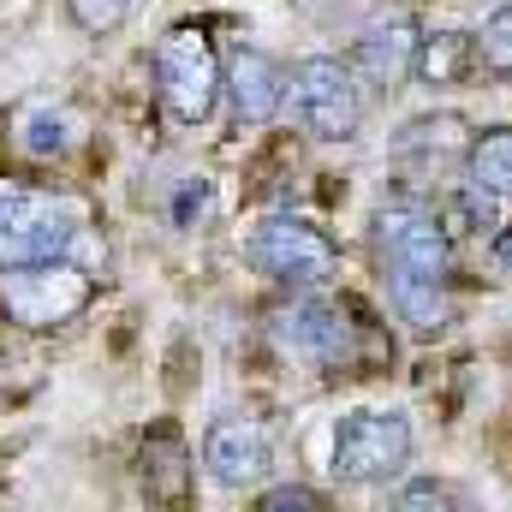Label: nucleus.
I'll return each mask as SVG.
<instances>
[{
	"label": "nucleus",
	"instance_id": "1",
	"mask_svg": "<svg viewBox=\"0 0 512 512\" xmlns=\"http://www.w3.org/2000/svg\"><path fill=\"white\" fill-rule=\"evenodd\" d=\"M376 256H382L387 292L399 322H411L417 334H441L453 304H447V274H453V239L441 209L417 203V197H393L376 209Z\"/></svg>",
	"mask_w": 512,
	"mask_h": 512
},
{
	"label": "nucleus",
	"instance_id": "2",
	"mask_svg": "<svg viewBox=\"0 0 512 512\" xmlns=\"http://www.w3.org/2000/svg\"><path fill=\"white\" fill-rule=\"evenodd\" d=\"M84 245V209L60 191L0 179V268L66 262Z\"/></svg>",
	"mask_w": 512,
	"mask_h": 512
},
{
	"label": "nucleus",
	"instance_id": "3",
	"mask_svg": "<svg viewBox=\"0 0 512 512\" xmlns=\"http://www.w3.org/2000/svg\"><path fill=\"white\" fill-rule=\"evenodd\" d=\"M96 298V274L84 262H30V268H0V310L6 322L30 328V334H48V328H66L72 316H84Z\"/></svg>",
	"mask_w": 512,
	"mask_h": 512
},
{
	"label": "nucleus",
	"instance_id": "4",
	"mask_svg": "<svg viewBox=\"0 0 512 512\" xmlns=\"http://www.w3.org/2000/svg\"><path fill=\"white\" fill-rule=\"evenodd\" d=\"M155 84H161V108L179 126H203L215 114V102L227 96V66L197 24H179L155 48Z\"/></svg>",
	"mask_w": 512,
	"mask_h": 512
},
{
	"label": "nucleus",
	"instance_id": "5",
	"mask_svg": "<svg viewBox=\"0 0 512 512\" xmlns=\"http://www.w3.org/2000/svg\"><path fill=\"white\" fill-rule=\"evenodd\" d=\"M245 256H251L256 274H268L274 286H292V292H316V286H328L340 274V245L304 215L256 221L251 239H245Z\"/></svg>",
	"mask_w": 512,
	"mask_h": 512
},
{
	"label": "nucleus",
	"instance_id": "6",
	"mask_svg": "<svg viewBox=\"0 0 512 512\" xmlns=\"http://www.w3.org/2000/svg\"><path fill=\"white\" fill-rule=\"evenodd\" d=\"M286 96H292L298 126L310 137H322V143H346L364 126V90H358L352 60H334V54L298 60L292 78H286Z\"/></svg>",
	"mask_w": 512,
	"mask_h": 512
},
{
	"label": "nucleus",
	"instance_id": "7",
	"mask_svg": "<svg viewBox=\"0 0 512 512\" xmlns=\"http://www.w3.org/2000/svg\"><path fill=\"white\" fill-rule=\"evenodd\" d=\"M274 334H280L286 352H298V358H310L322 370H352L364 358V322H358V310L346 298L304 292L274 316Z\"/></svg>",
	"mask_w": 512,
	"mask_h": 512
},
{
	"label": "nucleus",
	"instance_id": "8",
	"mask_svg": "<svg viewBox=\"0 0 512 512\" xmlns=\"http://www.w3.org/2000/svg\"><path fill=\"white\" fill-rule=\"evenodd\" d=\"M405 465H411V423H405V411L370 405V411H352L334 429V477L340 483L370 489V483L399 477Z\"/></svg>",
	"mask_w": 512,
	"mask_h": 512
},
{
	"label": "nucleus",
	"instance_id": "9",
	"mask_svg": "<svg viewBox=\"0 0 512 512\" xmlns=\"http://www.w3.org/2000/svg\"><path fill=\"white\" fill-rule=\"evenodd\" d=\"M512 209V131H483L465 149V215L477 233H501V215Z\"/></svg>",
	"mask_w": 512,
	"mask_h": 512
},
{
	"label": "nucleus",
	"instance_id": "10",
	"mask_svg": "<svg viewBox=\"0 0 512 512\" xmlns=\"http://www.w3.org/2000/svg\"><path fill=\"white\" fill-rule=\"evenodd\" d=\"M203 465H209V477H215L221 489H251V483H262L268 465H274L268 429H262L256 417H221V423H209V435H203Z\"/></svg>",
	"mask_w": 512,
	"mask_h": 512
},
{
	"label": "nucleus",
	"instance_id": "11",
	"mask_svg": "<svg viewBox=\"0 0 512 512\" xmlns=\"http://www.w3.org/2000/svg\"><path fill=\"white\" fill-rule=\"evenodd\" d=\"M417 48H423V36H417L411 18H399V12L393 18H376L358 36V48H352V72L364 84H376V90H399L417 72Z\"/></svg>",
	"mask_w": 512,
	"mask_h": 512
},
{
	"label": "nucleus",
	"instance_id": "12",
	"mask_svg": "<svg viewBox=\"0 0 512 512\" xmlns=\"http://www.w3.org/2000/svg\"><path fill=\"white\" fill-rule=\"evenodd\" d=\"M137 471H143V489L149 501L167 512H185L191 507V483H197V465H191V447L173 423L149 429L143 435V453H137Z\"/></svg>",
	"mask_w": 512,
	"mask_h": 512
},
{
	"label": "nucleus",
	"instance_id": "13",
	"mask_svg": "<svg viewBox=\"0 0 512 512\" xmlns=\"http://www.w3.org/2000/svg\"><path fill=\"white\" fill-rule=\"evenodd\" d=\"M227 102L239 126H268L286 102V72L262 54V48H239L227 60Z\"/></svg>",
	"mask_w": 512,
	"mask_h": 512
},
{
	"label": "nucleus",
	"instance_id": "14",
	"mask_svg": "<svg viewBox=\"0 0 512 512\" xmlns=\"http://www.w3.org/2000/svg\"><path fill=\"white\" fill-rule=\"evenodd\" d=\"M471 66H477L471 30H435V36H423V48H417V78H423L429 90H453V84H465Z\"/></svg>",
	"mask_w": 512,
	"mask_h": 512
},
{
	"label": "nucleus",
	"instance_id": "15",
	"mask_svg": "<svg viewBox=\"0 0 512 512\" xmlns=\"http://www.w3.org/2000/svg\"><path fill=\"white\" fill-rule=\"evenodd\" d=\"M72 143H78V120H72L66 108H54V102H30V108L18 114V149H24V155L54 161V155H66Z\"/></svg>",
	"mask_w": 512,
	"mask_h": 512
},
{
	"label": "nucleus",
	"instance_id": "16",
	"mask_svg": "<svg viewBox=\"0 0 512 512\" xmlns=\"http://www.w3.org/2000/svg\"><path fill=\"white\" fill-rule=\"evenodd\" d=\"M471 48H477V66H483L489 78H512V0H501V6L483 18V30L471 36Z\"/></svg>",
	"mask_w": 512,
	"mask_h": 512
},
{
	"label": "nucleus",
	"instance_id": "17",
	"mask_svg": "<svg viewBox=\"0 0 512 512\" xmlns=\"http://www.w3.org/2000/svg\"><path fill=\"white\" fill-rule=\"evenodd\" d=\"M131 6H137V0H66L72 24H78V30H90V36H108V30H120V24L131 18Z\"/></svg>",
	"mask_w": 512,
	"mask_h": 512
},
{
	"label": "nucleus",
	"instance_id": "18",
	"mask_svg": "<svg viewBox=\"0 0 512 512\" xmlns=\"http://www.w3.org/2000/svg\"><path fill=\"white\" fill-rule=\"evenodd\" d=\"M393 512H465V501L453 489H441V483H405Z\"/></svg>",
	"mask_w": 512,
	"mask_h": 512
},
{
	"label": "nucleus",
	"instance_id": "19",
	"mask_svg": "<svg viewBox=\"0 0 512 512\" xmlns=\"http://www.w3.org/2000/svg\"><path fill=\"white\" fill-rule=\"evenodd\" d=\"M251 512H322V495H310V489H268L262 501H256Z\"/></svg>",
	"mask_w": 512,
	"mask_h": 512
},
{
	"label": "nucleus",
	"instance_id": "20",
	"mask_svg": "<svg viewBox=\"0 0 512 512\" xmlns=\"http://www.w3.org/2000/svg\"><path fill=\"white\" fill-rule=\"evenodd\" d=\"M495 256H501V268H512V233H507V227L495 233Z\"/></svg>",
	"mask_w": 512,
	"mask_h": 512
}]
</instances>
